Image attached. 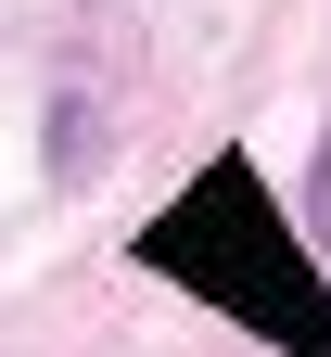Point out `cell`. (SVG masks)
I'll return each instance as SVG.
<instances>
[{"label":"cell","instance_id":"1","mask_svg":"<svg viewBox=\"0 0 331 357\" xmlns=\"http://www.w3.org/2000/svg\"><path fill=\"white\" fill-rule=\"evenodd\" d=\"M140 268H166L178 294L229 306L243 332L293 344V357H331V294H318V268L280 243V204H268V178H255L243 153H217L192 192L140 230Z\"/></svg>","mask_w":331,"mask_h":357},{"label":"cell","instance_id":"2","mask_svg":"<svg viewBox=\"0 0 331 357\" xmlns=\"http://www.w3.org/2000/svg\"><path fill=\"white\" fill-rule=\"evenodd\" d=\"M318 230H331V153H318Z\"/></svg>","mask_w":331,"mask_h":357}]
</instances>
